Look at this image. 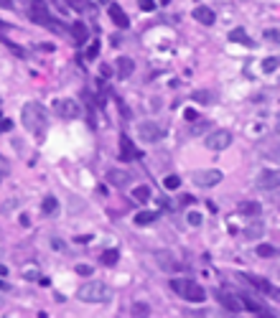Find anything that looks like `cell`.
Masks as SVG:
<instances>
[{
    "instance_id": "cell-1",
    "label": "cell",
    "mask_w": 280,
    "mask_h": 318,
    "mask_svg": "<svg viewBox=\"0 0 280 318\" xmlns=\"http://www.w3.org/2000/svg\"><path fill=\"white\" fill-rule=\"evenodd\" d=\"M20 120H23V125L33 135H43V128H46V110H43V105H38V102H28L23 107V112H20Z\"/></svg>"
},
{
    "instance_id": "cell-2",
    "label": "cell",
    "mask_w": 280,
    "mask_h": 318,
    "mask_svg": "<svg viewBox=\"0 0 280 318\" xmlns=\"http://www.w3.org/2000/svg\"><path fill=\"white\" fill-rule=\"evenodd\" d=\"M76 298L84 300V303H107L112 298V290L99 280H89L87 285H82L76 290Z\"/></svg>"
},
{
    "instance_id": "cell-3",
    "label": "cell",
    "mask_w": 280,
    "mask_h": 318,
    "mask_svg": "<svg viewBox=\"0 0 280 318\" xmlns=\"http://www.w3.org/2000/svg\"><path fill=\"white\" fill-rule=\"evenodd\" d=\"M171 288L178 293V295H184L186 300H191V303H201V300H206V290L196 285V282H186V280H173L171 282Z\"/></svg>"
},
{
    "instance_id": "cell-4",
    "label": "cell",
    "mask_w": 280,
    "mask_h": 318,
    "mask_svg": "<svg viewBox=\"0 0 280 318\" xmlns=\"http://www.w3.org/2000/svg\"><path fill=\"white\" fill-rule=\"evenodd\" d=\"M138 135H140V140H145V143H158L163 135H166V130L161 128L158 122H150V120H145V122H140L138 125Z\"/></svg>"
},
{
    "instance_id": "cell-5",
    "label": "cell",
    "mask_w": 280,
    "mask_h": 318,
    "mask_svg": "<svg viewBox=\"0 0 280 318\" xmlns=\"http://www.w3.org/2000/svg\"><path fill=\"white\" fill-rule=\"evenodd\" d=\"M28 18L33 20V23H38V26H49V23H51L49 5L43 3V0H31V5H28Z\"/></svg>"
},
{
    "instance_id": "cell-6",
    "label": "cell",
    "mask_w": 280,
    "mask_h": 318,
    "mask_svg": "<svg viewBox=\"0 0 280 318\" xmlns=\"http://www.w3.org/2000/svg\"><path fill=\"white\" fill-rule=\"evenodd\" d=\"M229 145H232V132L229 130L209 132V138H206V148H209V150H224V148H229Z\"/></svg>"
},
{
    "instance_id": "cell-7",
    "label": "cell",
    "mask_w": 280,
    "mask_h": 318,
    "mask_svg": "<svg viewBox=\"0 0 280 318\" xmlns=\"http://www.w3.org/2000/svg\"><path fill=\"white\" fill-rule=\"evenodd\" d=\"M194 184L201 186V188H209V186H217L222 181V173L217 171V168H209V171H194Z\"/></svg>"
},
{
    "instance_id": "cell-8",
    "label": "cell",
    "mask_w": 280,
    "mask_h": 318,
    "mask_svg": "<svg viewBox=\"0 0 280 318\" xmlns=\"http://www.w3.org/2000/svg\"><path fill=\"white\" fill-rule=\"evenodd\" d=\"M54 110L59 112L61 117H72V120L82 115V107L76 105L74 99H59V102H54Z\"/></svg>"
},
{
    "instance_id": "cell-9",
    "label": "cell",
    "mask_w": 280,
    "mask_h": 318,
    "mask_svg": "<svg viewBox=\"0 0 280 318\" xmlns=\"http://www.w3.org/2000/svg\"><path fill=\"white\" fill-rule=\"evenodd\" d=\"M278 184H280L278 171H265V173L260 176V181H257V188H260V191H275Z\"/></svg>"
},
{
    "instance_id": "cell-10",
    "label": "cell",
    "mask_w": 280,
    "mask_h": 318,
    "mask_svg": "<svg viewBox=\"0 0 280 318\" xmlns=\"http://www.w3.org/2000/svg\"><path fill=\"white\" fill-rule=\"evenodd\" d=\"M107 10H110L112 23H115L117 28H128V26H130V18L125 16V10H122L117 3H110V8H107Z\"/></svg>"
},
{
    "instance_id": "cell-11",
    "label": "cell",
    "mask_w": 280,
    "mask_h": 318,
    "mask_svg": "<svg viewBox=\"0 0 280 318\" xmlns=\"http://www.w3.org/2000/svg\"><path fill=\"white\" fill-rule=\"evenodd\" d=\"M244 282H250V285H255L257 290H262V293H267V295H275V298H278V290L270 285V282H267V280H262V278H255V275H240Z\"/></svg>"
},
{
    "instance_id": "cell-12",
    "label": "cell",
    "mask_w": 280,
    "mask_h": 318,
    "mask_svg": "<svg viewBox=\"0 0 280 318\" xmlns=\"http://www.w3.org/2000/svg\"><path fill=\"white\" fill-rule=\"evenodd\" d=\"M155 260H158L161 270L166 272H173V270H181V265H178V260L171 255V252H155Z\"/></svg>"
},
{
    "instance_id": "cell-13",
    "label": "cell",
    "mask_w": 280,
    "mask_h": 318,
    "mask_svg": "<svg viewBox=\"0 0 280 318\" xmlns=\"http://www.w3.org/2000/svg\"><path fill=\"white\" fill-rule=\"evenodd\" d=\"M194 18L199 20V23H204V26H211V23L217 20L214 10L206 8V5H196V8H194Z\"/></svg>"
},
{
    "instance_id": "cell-14",
    "label": "cell",
    "mask_w": 280,
    "mask_h": 318,
    "mask_svg": "<svg viewBox=\"0 0 280 318\" xmlns=\"http://www.w3.org/2000/svg\"><path fill=\"white\" fill-rule=\"evenodd\" d=\"M140 153L132 148V143H130V138L128 135H122L120 138V161H130V158H138Z\"/></svg>"
},
{
    "instance_id": "cell-15",
    "label": "cell",
    "mask_w": 280,
    "mask_h": 318,
    "mask_svg": "<svg viewBox=\"0 0 280 318\" xmlns=\"http://www.w3.org/2000/svg\"><path fill=\"white\" fill-rule=\"evenodd\" d=\"M240 303H244V308H247L250 313H257V316H267L265 313V305L262 303H257V300H252V295H240Z\"/></svg>"
},
{
    "instance_id": "cell-16",
    "label": "cell",
    "mask_w": 280,
    "mask_h": 318,
    "mask_svg": "<svg viewBox=\"0 0 280 318\" xmlns=\"http://www.w3.org/2000/svg\"><path fill=\"white\" fill-rule=\"evenodd\" d=\"M107 181L115 186H128L130 184V173L120 171V168H112V171H107Z\"/></svg>"
},
{
    "instance_id": "cell-17",
    "label": "cell",
    "mask_w": 280,
    "mask_h": 318,
    "mask_svg": "<svg viewBox=\"0 0 280 318\" xmlns=\"http://www.w3.org/2000/svg\"><path fill=\"white\" fill-rule=\"evenodd\" d=\"M132 72H135V64H132V59H128V56L117 59V76H120V79H128Z\"/></svg>"
},
{
    "instance_id": "cell-18",
    "label": "cell",
    "mask_w": 280,
    "mask_h": 318,
    "mask_svg": "<svg viewBox=\"0 0 280 318\" xmlns=\"http://www.w3.org/2000/svg\"><path fill=\"white\" fill-rule=\"evenodd\" d=\"M217 298H219V303H222L227 311H232V313L242 311V308H240V298H234V295H227V293H217Z\"/></svg>"
},
{
    "instance_id": "cell-19",
    "label": "cell",
    "mask_w": 280,
    "mask_h": 318,
    "mask_svg": "<svg viewBox=\"0 0 280 318\" xmlns=\"http://www.w3.org/2000/svg\"><path fill=\"white\" fill-rule=\"evenodd\" d=\"M69 31H72V36H74V41H76V43H84V41H87V36H89V33H87V26L82 23V20H74Z\"/></svg>"
},
{
    "instance_id": "cell-20",
    "label": "cell",
    "mask_w": 280,
    "mask_h": 318,
    "mask_svg": "<svg viewBox=\"0 0 280 318\" xmlns=\"http://www.w3.org/2000/svg\"><path fill=\"white\" fill-rule=\"evenodd\" d=\"M262 234H265V224H260V222L244 226V237H247V240H260Z\"/></svg>"
},
{
    "instance_id": "cell-21",
    "label": "cell",
    "mask_w": 280,
    "mask_h": 318,
    "mask_svg": "<svg viewBox=\"0 0 280 318\" xmlns=\"http://www.w3.org/2000/svg\"><path fill=\"white\" fill-rule=\"evenodd\" d=\"M229 41H232V43H242V46H252V41L247 38V33H244L242 28H234V31L229 33Z\"/></svg>"
},
{
    "instance_id": "cell-22",
    "label": "cell",
    "mask_w": 280,
    "mask_h": 318,
    "mask_svg": "<svg viewBox=\"0 0 280 318\" xmlns=\"http://www.w3.org/2000/svg\"><path fill=\"white\" fill-rule=\"evenodd\" d=\"M240 211L247 214V217H255V214H260V204H257V201H242Z\"/></svg>"
},
{
    "instance_id": "cell-23",
    "label": "cell",
    "mask_w": 280,
    "mask_h": 318,
    "mask_svg": "<svg viewBox=\"0 0 280 318\" xmlns=\"http://www.w3.org/2000/svg\"><path fill=\"white\" fill-rule=\"evenodd\" d=\"M153 222H155V214H153V211H138V214H135V224H138V226L153 224Z\"/></svg>"
},
{
    "instance_id": "cell-24",
    "label": "cell",
    "mask_w": 280,
    "mask_h": 318,
    "mask_svg": "<svg viewBox=\"0 0 280 318\" xmlns=\"http://www.w3.org/2000/svg\"><path fill=\"white\" fill-rule=\"evenodd\" d=\"M257 255H260V257H275V255H278V247H273V244H260V247H257Z\"/></svg>"
},
{
    "instance_id": "cell-25",
    "label": "cell",
    "mask_w": 280,
    "mask_h": 318,
    "mask_svg": "<svg viewBox=\"0 0 280 318\" xmlns=\"http://www.w3.org/2000/svg\"><path fill=\"white\" fill-rule=\"evenodd\" d=\"M56 209H59V201H56L54 196L43 199V211H46V214H56Z\"/></svg>"
},
{
    "instance_id": "cell-26",
    "label": "cell",
    "mask_w": 280,
    "mask_h": 318,
    "mask_svg": "<svg viewBox=\"0 0 280 318\" xmlns=\"http://www.w3.org/2000/svg\"><path fill=\"white\" fill-rule=\"evenodd\" d=\"M275 69H278V56H267V59L262 61V72L270 74V72H275Z\"/></svg>"
},
{
    "instance_id": "cell-27",
    "label": "cell",
    "mask_w": 280,
    "mask_h": 318,
    "mask_svg": "<svg viewBox=\"0 0 280 318\" xmlns=\"http://www.w3.org/2000/svg\"><path fill=\"white\" fill-rule=\"evenodd\" d=\"M163 186H166L168 191H176L178 186H181V178H178V176H166V178H163Z\"/></svg>"
},
{
    "instance_id": "cell-28",
    "label": "cell",
    "mask_w": 280,
    "mask_h": 318,
    "mask_svg": "<svg viewBox=\"0 0 280 318\" xmlns=\"http://www.w3.org/2000/svg\"><path fill=\"white\" fill-rule=\"evenodd\" d=\"M132 196H135L138 201H148L150 199V188L148 186H138L135 191H132Z\"/></svg>"
},
{
    "instance_id": "cell-29",
    "label": "cell",
    "mask_w": 280,
    "mask_h": 318,
    "mask_svg": "<svg viewBox=\"0 0 280 318\" xmlns=\"http://www.w3.org/2000/svg\"><path fill=\"white\" fill-rule=\"evenodd\" d=\"M196 102H204V105H211V92H204V89H196V92L191 94Z\"/></svg>"
},
{
    "instance_id": "cell-30",
    "label": "cell",
    "mask_w": 280,
    "mask_h": 318,
    "mask_svg": "<svg viewBox=\"0 0 280 318\" xmlns=\"http://www.w3.org/2000/svg\"><path fill=\"white\" fill-rule=\"evenodd\" d=\"M130 313H132V316H150V308H148L145 303H135V305L130 308Z\"/></svg>"
},
{
    "instance_id": "cell-31",
    "label": "cell",
    "mask_w": 280,
    "mask_h": 318,
    "mask_svg": "<svg viewBox=\"0 0 280 318\" xmlns=\"http://www.w3.org/2000/svg\"><path fill=\"white\" fill-rule=\"evenodd\" d=\"M102 262H105V265H115V262H117V252H115V249H110V252L102 255Z\"/></svg>"
},
{
    "instance_id": "cell-32",
    "label": "cell",
    "mask_w": 280,
    "mask_h": 318,
    "mask_svg": "<svg viewBox=\"0 0 280 318\" xmlns=\"http://www.w3.org/2000/svg\"><path fill=\"white\" fill-rule=\"evenodd\" d=\"M66 3H69L72 10H79V13H82V10H87V0H66Z\"/></svg>"
},
{
    "instance_id": "cell-33",
    "label": "cell",
    "mask_w": 280,
    "mask_h": 318,
    "mask_svg": "<svg viewBox=\"0 0 280 318\" xmlns=\"http://www.w3.org/2000/svg\"><path fill=\"white\" fill-rule=\"evenodd\" d=\"M206 128H209V122H206V120H201V122H196V125H194V130H191V135H199V132H204Z\"/></svg>"
},
{
    "instance_id": "cell-34",
    "label": "cell",
    "mask_w": 280,
    "mask_h": 318,
    "mask_svg": "<svg viewBox=\"0 0 280 318\" xmlns=\"http://www.w3.org/2000/svg\"><path fill=\"white\" fill-rule=\"evenodd\" d=\"M186 219H188V224H194V226H199V224H201V214H199V211H191V214H188V217H186Z\"/></svg>"
},
{
    "instance_id": "cell-35",
    "label": "cell",
    "mask_w": 280,
    "mask_h": 318,
    "mask_svg": "<svg viewBox=\"0 0 280 318\" xmlns=\"http://www.w3.org/2000/svg\"><path fill=\"white\" fill-rule=\"evenodd\" d=\"M140 10H155V0H138Z\"/></svg>"
},
{
    "instance_id": "cell-36",
    "label": "cell",
    "mask_w": 280,
    "mask_h": 318,
    "mask_svg": "<svg viewBox=\"0 0 280 318\" xmlns=\"http://www.w3.org/2000/svg\"><path fill=\"white\" fill-rule=\"evenodd\" d=\"M97 54H99V43H92V46L87 49V59H94Z\"/></svg>"
},
{
    "instance_id": "cell-37",
    "label": "cell",
    "mask_w": 280,
    "mask_h": 318,
    "mask_svg": "<svg viewBox=\"0 0 280 318\" xmlns=\"http://www.w3.org/2000/svg\"><path fill=\"white\" fill-rule=\"evenodd\" d=\"M10 128H13V122H10V120H0V132H8Z\"/></svg>"
},
{
    "instance_id": "cell-38",
    "label": "cell",
    "mask_w": 280,
    "mask_h": 318,
    "mask_svg": "<svg viewBox=\"0 0 280 318\" xmlns=\"http://www.w3.org/2000/svg\"><path fill=\"white\" fill-rule=\"evenodd\" d=\"M76 272H79V275H92V267H89V265H79V267H76Z\"/></svg>"
},
{
    "instance_id": "cell-39",
    "label": "cell",
    "mask_w": 280,
    "mask_h": 318,
    "mask_svg": "<svg viewBox=\"0 0 280 318\" xmlns=\"http://www.w3.org/2000/svg\"><path fill=\"white\" fill-rule=\"evenodd\" d=\"M265 38H267V41H278V31H275V28H273V31H267V33H265Z\"/></svg>"
},
{
    "instance_id": "cell-40",
    "label": "cell",
    "mask_w": 280,
    "mask_h": 318,
    "mask_svg": "<svg viewBox=\"0 0 280 318\" xmlns=\"http://www.w3.org/2000/svg\"><path fill=\"white\" fill-rule=\"evenodd\" d=\"M186 120H196V112L194 110H186Z\"/></svg>"
},
{
    "instance_id": "cell-41",
    "label": "cell",
    "mask_w": 280,
    "mask_h": 318,
    "mask_svg": "<svg viewBox=\"0 0 280 318\" xmlns=\"http://www.w3.org/2000/svg\"><path fill=\"white\" fill-rule=\"evenodd\" d=\"M5 176H8V168H5V166H0V181H3Z\"/></svg>"
},
{
    "instance_id": "cell-42",
    "label": "cell",
    "mask_w": 280,
    "mask_h": 318,
    "mask_svg": "<svg viewBox=\"0 0 280 318\" xmlns=\"http://www.w3.org/2000/svg\"><path fill=\"white\" fill-rule=\"evenodd\" d=\"M0 288H5V282H3V280H0Z\"/></svg>"
},
{
    "instance_id": "cell-43",
    "label": "cell",
    "mask_w": 280,
    "mask_h": 318,
    "mask_svg": "<svg viewBox=\"0 0 280 318\" xmlns=\"http://www.w3.org/2000/svg\"><path fill=\"white\" fill-rule=\"evenodd\" d=\"M0 308H3V298H0Z\"/></svg>"
}]
</instances>
